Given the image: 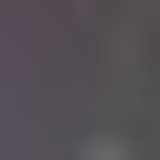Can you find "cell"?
Returning a JSON list of instances; mask_svg holds the SVG:
<instances>
[{
	"instance_id": "6da1fadb",
	"label": "cell",
	"mask_w": 160,
	"mask_h": 160,
	"mask_svg": "<svg viewBox=\"0 0 160 160\" xmlns=\"http://www.w3.org/2000/svg\"><path fill=\"white\" fill-rule=\"evenodd\" d=\"M86 160H128V149H118V139H96V149H86Z\"/></svg>"
}]
</instances>
